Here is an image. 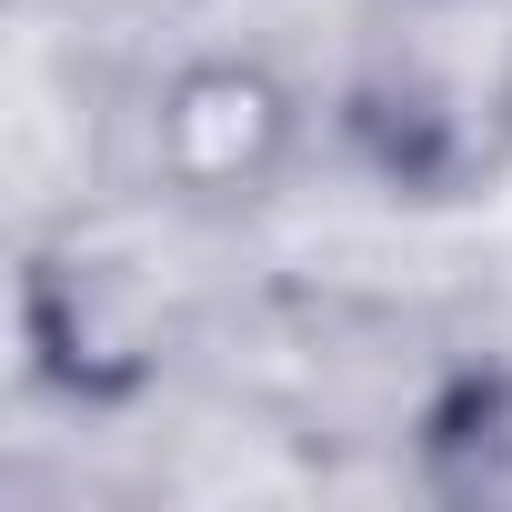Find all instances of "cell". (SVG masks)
Masks as SVG:
<instances>
[{"label":"cell","instance_id":"7a4b0ae2","mask_svg":"<svg viewBox=\"0 0 512 512\" xmlns=\"http://www.w3.org/2000/svg\"><path fill=\"white\" fill-rule=\"evenodd\" d=\"M302 141V101L251 51H191L151 91V181L191 211L262 201Z\"/></svg>","mask_w":512,"mask_h":512},{"label":"cell","instance_id":"6da1fadb","mask_svg":"<svg viewBox=\"0 0 512 512\" xmlns=\"http://www.w3.org/2000/svg\"><path fill=\"white\" fill-rule=\"evenodd\" d=\"M342 141L402 201H472L512 171V0H362Z\"/></svg>","mask_w":512,"mask_h":512},{"label":"cell","instance_id":"3957f363","mask_svg":"<svg viewBox=\"0 0 512 512\" xmlns=\"http://www.w3.org/2000/svg\"><path fill=\"white\" fill-rule=\"evenodd\" d=\"M432 462L452 492H512V382H462L452 412L432 422Z\"/></svg>","mask_w":512,"mask_h":512}]
</instances>
